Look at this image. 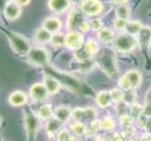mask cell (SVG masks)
I'll use <instances>...</instances> for the list:
<instances>
[{
	"instance_id": "8d00e7d4",
	"label": "cell",
	"mask_w": 151,
	"mask_h": 141,
	"mask_svg": "<svg viewBox=\"0 0 151 141\" xmlns=\"http://www.w3.org/2000/svg\"><path fill=\"white\" fill-rule=\"evenodd\" d=\"M78 29H79V31L83 34L88 32V31L90 30V23L87 22L86 20H83L79 24V25H78Z\"/></svg>"
},
{
	"instance_id": "d6a6232c",
	"label": "cell",
	"mask_w": 151,
	"mask_h": 141,
	"mask_svg": "<svg viewBox=\"0 0 151 141\" xmlns=\"http://www.w3.org/2000/svg\"><path fill=\"white\" fill-rule=\"evenodd\" d=\"M136 100V92L135 90H129L128 91H125V97H124V103L127 104H131Z\"/></svg>"
},
{
	"instance_id": "2e32d148",
	"label": "cell",
	"mask_w": 151,
	"mask_h": 141,
	"mask_svg": "<svg viewBox=\"0 0 151 141\" xmlns=\"http://www.w3.org/2000/svg\"><path fill=\"white\" fill-rule=\"evenodd\" d=\"M41 27L48 30L52 34H55L60 32V29L62 28V23L56 16H48L42 21Z\"/></svg>"
},
{
	"instance_id": "83f0119b",
	"label": "cell",
	"mask_w": 151,
	"mask_h": 141,
	"mask_svg": "<svg viewBox=\"0 0 151 141\" xmlns=\"http://www.w3.org/2000/svg\"><path fill=\"white\" fill-rule=\"evenodd\" d=\"M57 141H76V137L69 128H62L56 134Z\"/></svg>"
},
{
	"instance_id": "f6af8a7d",
	"label": "cell",
	"mask_w": 151,
	"mask_h": 141,
	"mask_svg": "<svg viewBox=\"0 0 151 141\" xmlns=\"http://www.w3.org/2000/svg\"><path fill=\"white\" fill-rule=\"evenodd\" d=\"M70 3L72 5H74V6H77V5H81L83 2H84V0H70Z\"/></svg>"
},
{
	"instance_id": "f907efd6",
	"label": "cell",
	"mask_w": 151,
	"mask_h": 141,
	"mask_svg": "<svg viewBox=\"0 0 151 141\" xmlns=\"http://www.w3.org/2000/svg\"><path fill=\"white\" fill-rule=\"evenodd\" d=\"M0 141H4V140H3L2 138H0Z\"/></svg>"
},
{
	"instance_id": "5bb4252c",
	"label": "cell",
	"mask_w": 151,
	"mask_h": 141,
	"mask_svg": "<svg viewBox=\"0 0 151 141\" xmlns=\"http://www.w3.org/2000/svg\"><path fill=\"white\" fill-rule=\"evenodd\" d=\"M70 0H48L47 6L49 9L55 14H62L66 12L70 7Z\"/></svg>"
},
{
	"instance_id": "d590c367",
	"label": "cell",
	"mask_w": 151,
	"mask_h": 141,
	"mask_svg": "<svg viewBox=\"0 0 151 141\" xmlns=\"http://www.w3.org/2000/svg\"><path fill=\"white\" fill-rule=\"evenodd\" d=\"M128 21L124 20V19H120V18H116L114 21V28L116 30H125V27H126Z\"/></svg>"
},
{
	"instance_id": "5b68a950",
	"label": "cell",
	"mask_w": 151,
	"mask_h": 141,
	"mask_svg": "<svg viewBox=\"0 0 151 141\" xmlns=\"http://www.w3.org/2000/svg\"><path fill=\"white\" fill-rule=\"evenodd\" d=\"M40 119L38 118L32 109L27 107L24 109V122L25 131H27V141H35L37 134L40 130Z\"/></svg>"
},
{
	"instance_id": "7bdbcfd3",
	"label": "cell",
	"mask_w": 151,
	"mask_h": 141,
	"mask_svg": "<svg viewBox=\"0 0 151 141\" xmlns=\"http://www.w3.org/2000/svg\"><path fill=\"white\" fill-rule=\"evenodd\" d=\"M145 130H147V132L151 133V118L147 119V123H145Z\"/></svg>"
},
{
	"instance_id": "ffe728a7",
	"label": "cell",
	"mask_w": 151,
	"mask_h": 141,
	"mask_svg": "<svg viewBox=\"0 0 151 141\" xmlns=\"http://www.w3.org/2000/svg\"><path fill=\"white\" fill-rule=\"evenodd\" d=\"M96 103L101 108H107L113 103V99L110 90H101L97 93L95 97Z\"/></svg>"
},
{
	"instance_id": "681fc988",
	"label": "cell",
	"mask_w": 151,
	"mask_h": 141,
	"mask_svg": "<svg viewBox=\"0 0 151 141\" xmlns=\"http://www.w3.org/2000/svg\"><path fill=\"white\" fill-rule=\"evenodd\" d=\"M1 124H2V117L0 116V126H1Z\"/></svg>"
},
{
	"instance_id": "4dcf8cb0",
	"label": "cell",
	"mask_w": 151,
	"mask_h": 141,
	"mask_svg": "<svg viewBox=\"0 0 151 141\" xmlns=\"http://www.w3.org/2000/svg\"><path fill=\"white\" fill-rule=\"evenodd\" d=\"M111 96L113 99V103H120L124 102V97H125V91L121 90L120 87H114L110 90Z\"/></svg>"
},
{
	"instance_id": "6da1fadb",
	"label": "cell",
	"mask_w": 151,
	"mask_h": 141,
	"mask_svg": "<svg viewBox=\"0 0 151 141\" xmlns=\"http://www.w3.org/2000/svg\"><path fill=\"white\" fill-rule=\"evenodd\" d=\"M98 66L109 77H114L118 72V66L114 51L110 48L101 50L97 59Z\"/></svg>"
},
{
	"instance_id": "cb8c5ba5",
	"label": "cell",
	"mask_w": 151,
	"mask_h": 141,
	"mask_svg": "<svg viewBox=\"0 0 151 141\" xmlns=\"http://www.w3.org/2000/svg\"><path fill=\"white\" fill-rule=\"evenodd\" d=\"M97 37H98V40H100L103 43H110L114 41L116 36H114V31L111 28L102 27L101 30L98 31Z\"/></svg>"
},
{
	"instance_id": "836d02e7",
	"label": "cell",
	"mask_w": 151,
	"mask_h": 141,
	"mask_svg": "<svg viewBox=\"0 0 151 141\" xmlns=\"http://www.w3.org/2000/svg\"><path fill=\"white\" fill-rule=\"evenodd\" d=\"M132 121H133V119L131 117V115L129 113L121 115V116L119 117V121H120V125L122 127L131 126L132 123Z\"/></svg>"
},
{
	"instance_id": "c3c4849f",
	"label": "cell",
	"mask_w": 151,
	"mask_h": 141,
	"mask_svg": "<svg viewBox=\"0 0 151 141\" xmlns=\"http://www.w3.org/2000/svg\"><path fill=\"white\" fill-rule=\"evenodd\" d=\"M83 141H91L90 139H89V137H86L84 140H83Z\"/></svg>"
},
{
	"instance_id": "e575fe53",
	"label": "cell",
	"mask_w": 151,
	"mask_h": 141,
	"mask_svg": "<svg viewBox=\"0 0 151 141\" xmlns=\"http://www.w3.org/2000/svg\"><path fill=\"white\" fill-rule=\"evenodd\" d=\"M89 23H90V29L92 31H96V32H98L99 30H101L103 27L102 21L100 18H93Z\"/></svg>"
},
{
	"instance_id": "7dc6e473",
	"label": "cell",
	"mask_w": 151,
	"mask_h": 141,
	"mask_svg": "<svg viewBox=\"0 0 151 141\" xmlns=\"http://www.w3.org/2000/svg\"><path fill=\"white\" fill-rule=\"evenodd\" d=\"M124 141H136V140H134V139L132 137V138H126Z\"/></svg>"
},
{
	"instance_id": "7402d4cb",
	"label": "cell",
	"mask_w": 151,
	"mask_h": 141,
	"mask_svg": "<svg viewBox=\"0 0 151 141\" xmlns=\"http://www.w3.org/2000/svg\"><path fill=\"white\" fill-rule=\"evenodd\" d=\"M125 76L128 78V80L129 81L132 85V90H136L137 87H139V86L141 85L142 83V74L141 72L137 70H129L128 72H125Z\"/></svg>"
},
{
	"instance_id": "1f68e13d",
	"label": "cell",
	"mask_w": 151,
	"mask_h": 141,
	"mask_svg": "<svg viewBox=\"0 0 151 141\" xmlns=\"http://www.w3.org/2000/svg\"><path fill=\"white\" fill-rule=\"evenodd\" d=\"M117 83H118V87H120L124 91H128L129 90H132L131 83H129V81L128 80V78L125 76V74L119 77Z\"/></svg>"
},
{
	"instance_id": "7c38bea8",
	"label": "cell",
	"mask_w": 151,
	"mask_h": 141,
	"mask_svg": "<svg viewBox=\"0 0 151 141\" xmlns=\"http://www.w3.org/2000/svg\"><path fill=\"white\" fill-rule=\"evenodd\" d=\"M21 13H22V7L19 6L13 0H10L7 4V6L3 12L5 18L9 22H13V21L17 20L20 17Z\"/></svg>"
},
{
	"instance_id": "4316f807",
	"label": "cell",
	"mask_w": 151,
	"mask_h": 141,
	"mask_svg": "<svg viewBox=\"0 0 151 141\" xmlns=\"http://www.w3.org/2000/svg\"><path fill=\"white\" fill-rule=\"evenodd\" d=\"M131 9L126 4H119L116 9V18H120L129 21V17H131Z\"/></svg>"
},
{
	"instance_id": "9c48e42d",
	"label": "cell",
	"mask_w": 151,
	"mask_h": 141,
	"mask_svg": "<svg viewBox=\"0 0 151 141\" xmlns=\"http://www.w3.org/2000/svg\"><path fill=\"white\" fill-rule=\"evenodd\" d=\"M103 9V5L100 0H84L80 5V10L86 16L94 17L100 14Z\"/></svg>"
},
{
	"instance_id": "e0dca14e",
	"label": "cell",
	"mask_w": 151,
	"mask_h": 141,
	"mask_svg": "<svg viewBox=\"0 0 151 141\" xmlns=\"http://www.w3.org/2000/svg\"><path fill=\"white\" fill-rule=\"evenodd\" d=\"M63 128V122L56 119L55 117L51 118L50 119L45 121V132L50 137H56V134L60 130Z\"/></svg>"
},
{
	"instance_id": "816d5d0a",
	"label": "cell",
	"mask_w": 151,
	"mask_h": 141,
	"mask_svg": "<svg viewBox=\"0 0 151 141\" xmlns=\"http://www.w3.org/2000/svg\"><path fill=\"white\" fill-rule=\"evenodd\" d=\"M150 44H151V39H150Z\"/></svg>"
},
{
	"instance_id": "44dd1931",
	"label": "cell",
	"mask_w": 151,
	"mask_h": 141,
	"mask_svg": "<svg viewBox=\"0 0 151 141\" xmlns=\"http://www.w3.org/2000/svg\"><path fill=\"white\" fill-rule=\"evenodd\" d=\"M54 107L51 103H43L42 106H40L39 109L36 112L38 118L41 121H46L50 119L51 118L54 117Z\"/></svg>"
},
{
	"instance_id": "4fadbf2b",
	"label": "cell",
	"mask_w": 151,
	"mask_h": 141,
	"mask_svg": "<svg viewBox=\"0 0 151 141\" xmlns=\"http://www.w3.org/2000/svg\"><path fill=\"white\" fill-rule=\"evenodd\" d=\"M8 102L12 106H24L28 103V96L22 90H14L8 97Z\"/></svg>"
},
{
	"instance_id": "ab89813d",
	"label": "cell",
	"mask_w": 151,
	"mask_h": 141,
	"mask_svg": "<svg viewBox=\"0 0 151 141\" xmlns=\"http://www.w3.org/2000/svg\"><path fill=\"white\" fill-rule=\"evenodd\" d=\"M140 141H151V133L150 132H145L140 137Z\"/></svg>"
},
{
	"instance_id": "277c9868",
	"label": "cell",
	"mask_w": 151,
	"mask_h": 141,
	"mask_svg": "<svg viewBox=\"0 0 151 141\" xmlns=\"http://www.w3.org/2000/svg\"><path fill=\"white\" fill-rule=\"evenodd\" d=\"M114 49L120 53H129L132 52L139 45L138 38L127 32L119 33L116 36L113 41Z\"/></svg>"
},
{
	"instance_id": "ee69618b",
	"label": "cell",
	"mask_w": 151,
	"mask_h": 141,
	"mask_svg": "<svg viewBox=\"0 0 151 141\" xmlns=\"http://www.w3.org/2000/svg\"><path fill=\"white\" fill-rule=\"evenodd\" d=\"M145 103H151V87L147 91V95H145Z\"/></svg>"
},
{
	"instance_id": "7a4b0ae2",
	"label": "cell",
	"mask_w": 151,
	"mask_h": 141,
	"mask_svg": "<svg viewBox=\"0 0 151 141\" xmlns=\"http://www.w3.org/2000/svg\"><path fill=\"white\" fill-rule=\"evenodd\" d=\"M4 32L6 34L9 45L14 53L19 56H27L29 50L32 47L29 39L20 33L13 32V31L4 30Z\"/></svg>"
},
{
	"instance_id": "8992f818",
	"label": "cell",
	"mask_w": 151,
	"mask_h": 141,
	"mask_svg": "<svg viewBox=\"0 0 151 141\" xmlns=\"http://www.w3.org/2000/svg\"><path fill=\"white\" fill-rule=\"evenodd\" d=\"M27 60L34 67H45L49 63L50 54L48 50L42 46H32L27 55Z\"/></svg>"
},
{
	"instance_id": "484cf974",
	"label": "cell",
	"mask_w": 151,
	"mask_h": 141,
	"mask_svg": "<svg viewBox=\"0 0 151 141\" xmlns=\"http://www.w3.org/2000/svg\"><path fill=\"white\" fill-rule=\"evenodd\" d=\"M143 27L144 25L140 21H128L126 27H125V32L132 36H138Z\"/></svg>"
},
{
	"instance_id": "f1b7e54d",
	"label": "cell",
	"mask_w": 151,
	"mask_h": 141,
	"mask_svg": "<svg viewBox=\"0 0 151 141\" xmlns=\"http://www.w3.org/2000/svg\"><path fill=\"white\" fill-rule=\"evenodd\" d=\"M143 110L144 106L136 102H134L129 106V114L131 115V117L133 119H137L139 117H141L143 115Z\"/></svg>"
},
{
	"instance_id": "9a60e30c",
	"label": "cell",
	"mask_w": 151,
	"mask_h": 141,
	"mask_svg": "<svg viewBox=\"0 0 151 141\" xmlns=\"http://www.w3.org/2000/svg\"><path fill=\"white\" fill-rule=\"evenodd\" d=\"M83 20L84 19L82 17V12L76 8L71 9L67 18V29L69 31L75 30Z\"/></svg>"
},
{
	"instance_id": "74e56055",
	"label": "cell",
	"mask_w": 151,
	"mask_h": 141,
	"mask_svg": "<svg viewBox=\"0 0 151 141\" xmlns=\"http://www.w3.org/2000/svg\"><path fill=\"white\" fill-rule=\"evenodd\" d=\"M143 116H145L147 119L151 118V103H145L144 110H143Z\"/></svg>"
},
{
	"instance_id": "30bf717a",
	"label": "cell",
	"mask_w": 151,
	"mask_h": 141,
	"mask_svg": "<svg viewBox=\"0 0 151 141\" xmlns=\"http://www.w3.org/2000/svg\"><path fill=\"white\" fill-rule=\"evenodd\" d=\"M29 96L32 101L41 103L47 100L50 94L42 82H36L29 87Z\"/></svg>"
},
{
	"instance_id": "603a6c76",
	"label": "cell",
	"mask_w": 151,
	"mask_h": 141,
	"mask_svg": "<svg viewBox=\"0 0 151 141\" xmlns=\"http://www.w3.org/2000/svg\"><path fill=\"white\" fill-rule=\"evenodd\" d=\"M70 130L76 137H85L87 131V124L80 121L70 123Z\"/></svg>"
},
{
	"instance_id": "b9f144b4",
	"label": "cell",
	"mask_w": 151,
	"mask_h": 141,
	"mask_svg": "<svg viewBox=\"0 0 151 141\" xmlns=\"http://www.w3.org/2000/svg\"><path fill=\"white\" fill-rule=\"evenodd\" d=\"M10 1V0H0V13H3L5 8H6L7 4Z\"/></svg>"
},
{
	"instance_id": "d4e9b609",
	"label": "cell",
	"mask_w": 151,
	"mask_h": 141,
	"mask_svg": "<svg viewBox=\"0 0 151 141\" xmlns=\"http://www.w3.org/2000/svg\"><path fill=\"white\" fill-rule=\"evenodd\" d=\"M100 125L102 131L107 132V133H111L114 131V129L116 127V121H114V119L111 116H105L101 119H100Z\"/></svg>"
},
{
	"instance_id": "d6986e66",
	"label": "cell",
	"mask_w": 151,
	"mask_h": 141,
	"mask_svg": "<svg viewBox=\"0 0 151 141\" xmlns=\"http://www.w3.org/2000/svg\"><path fill=\"white\" fill-rule=\"evenodd\" d=\"M52 36H53V34L41 27L36 29L33 35V40L35 41V43H37L39 45H43L50 43Z\"/></svg>"
},
{
	"instance_id": "f35d334b",
	"label": "cell",
	"mask_w": 151,
	"mask_h": 141,
	"mask_svg": "<svg viewBox=\"0 0 151 141\" xmlns=\"http://www.w3.org/2000/svg\"><path fill=\"white\" fill-rule=\"evenodd\" d=\"M93 141H112L110 139V137L109 135H103V134H95L94 137V140Z\"/></svg>"
},
{
	"instance_id": "60d3db41",
	"label": "cell",
	"mask_w": 151,
	"mask_h": 141,
	"mask_svg": "<svg viewBox=\"0 0 151 141\" xmlns=\"http://www.w3.org/2000/svg\"><path fill=\"white\" fill-rule=\"evenodd\" d=\"M13 1L16 2V3L19 5V6H21L22 8H24V7H25V6H27V5L30 3L31 0H13Z\"/></svg>"
},
{
	"instance_id": "52a82bcc",
	"label": "cell",
	"mask_w": 151,
	"mask_h": 141,
	"mask_svg": "<svg viewBox=\"0 0 151 141\" xmlns=\"http://www.w3.org/2000/svg\"><path fill=\"white\" fill-rule=\"evenodd\" d=\"M98 112L94 107H76L72 109L71 119L74 121H80L88 124L97 119Z\"/></svg>"
},
{
	"instance_id": "ac0fdd59",
	"label": "cell",
	"mask_w": 151,
	"mask_h": 141,
	"mask_svg": "<svg viewBox=\"0 0 151 141\" xmlns=\"http://www.w3.org/2000/svg\"><path fill=\"white\" fill-rule=\"evenodd\" d=\"M72 109L66 104H59L54 109V117L62 122H68L71 119Z\"/></svg>"
},
{
	"instance_id": "3957f363",
	"label": "cell",
	"mask_w": 151,
	"mask_h": 141,
	"mask_svg": "<svg viewBox=\"0 0 151 141\" xmlns=\"http://www.w3.org/2000/svg\"><path fill=\"white\" fill-rule=\"evenodd\" d=\"M100 51L99 43L94 39H88L86 40L80 48L73 51L74 59L81 63L90 61L94 56H96Z\"/></svg>"
},
{
	"instance_id": "8fae6325",
	"label": "cell",
	"mask_w": 151,
	"mask_h": 141,
	"mask_svg": "<svg viewBox=\"0 0 151 141\" xmlns=\"http://www.w3.org/2000/svg\"><path fill=\"white\" fill-rule=\"evenodd\" d=\"M42 83L44 84L46 90H48L50 96H54L58 93L62 88L61 82L51 74H44L42 78Z\"/></svg>"
},
{
	"instance_id": "f546056e",
	"label": "cell",
	"mask_w": 151,
	"mask_h": 141,
	"mask_svg": "<svg viewBox=\"0 0 151 141\" xmlns=\"http://www.w3.org/2000/svg\"><path fill=\"white\" fill-rule=\"evenodd\" d=\"M50 43L53 47H55V48H60V47L65 46V34L61 32L53 34Z\"/></svg>"
},
{
	"instance_id": "ba28073f",
	"label": "cell",
	"mask_w": 151,
	"mask_h": 141,
	"mask_svg": "<svg viewBox=\"0 0 151 141\" xmlns=\"http://www.w3.org/2000/svg\"><path fill=\"white\" fill-rule=\"evenodd\" d=\"M85 37L80 31L70 30L65 34V47L70 50L75 51L84 44Z\"/></svg>"
},
{
	"instance_id": "bcb514c9",
	"label": "cell",
	"mask_w": 151,
	"mask_h": 141,
	"mask_svg": "<svg viewBox=\"0 0 151 141\" xmlns=\"http://www.w3.org/2000/svg\"><path fill=\"white\" fill-rule=\"evenodd\" d=\"M128 1H129V0H112L113 3L117 4V5H119V4H125L126 2H128Z\"/></svg>"
}]
</instances>
